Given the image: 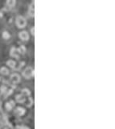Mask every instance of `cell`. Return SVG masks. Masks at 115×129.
<instances>
[{
  "label": "cell",
  "mask_w": 115,
  "mask_h": 129,
  "mask_svg": "<svg viewBox=\"0 0 115 129\" xmlns=\"http://www.w3.org/2000/svg\"><path fill=\"white\" fill-rule=\"evenodd\" d=\"M34 74H35V71H34L33 68L29 66V67H27V68L23 71L22 75L23 77L25 78L26 79H30L34 76Z\"/></svg>",
  "instance_id": "obj_1"
},
{
  "label": "cell",
  "mask_w": 115,
  "mask_h": 129,
  "mask_svg": "<svg viewBox=\"0 0 115 129\" xmlns=\"http://www.w3.org/2000/svg\"><path fill=\"white\" fill-rule=\"evenodd\" d=\"M15 23L19 28H24L27 25V21H26V19L24 16H18L15 19Z\"/></svg>",
  "instance_id": "obj_2"
},
{
  "label": "cell",
  "mask_w": 115,
  "mask_h": 129,
  "mask_svg": "<svg viewBox=\"0 0 115 129\" xmlns=\"http://www.w3.org/2000/svg\"><path fill=\"white\" fill-rule=\"evenodd\" d=\"M10 55L11 56V57L16 58V59H19V57H20V53L18 50V48H15V47H12V48H11Z\"/></svg>",
  "instance_id": "obj_3"
},
{
  "label": "cell",
  "mask_w": 115,
  "mask_h": 129,
  "mask_svg": "<svg viewBox=\"0 0 115 129\" xmlns=\"http://www.w3.org/2000/svg\"><path fill=\"white\" fill-rule=\"evenodd\" d=\"M26 112V110L24 109V107H16L15 111H14V113H15V115H17V116H23L25 114Z\"/></svg>",
  "instance_id": "obj_4"
},
{
  "label": "cell",
  "mask_w": 115,
  "mask_h": 129,
  "mask_svg": "<svg viewBox=\"0 0 115 129\" xmlns=\"http://www.w3.org/2000/svg\"><path fill=\"white\" fill-rule=\"evenodd\" d=\"M19 37L24 41H27L29 40V34L27 31H22L19 33Z\"/></svg>",
  "instance_id": "obj_5"
},
{
  "label": "cell",
  "mask_w": 115,
  "mask_h": 129,
  "mask_svg": "<svg viewBox=\"0 0 115 129\" xmlns=\"http://www.w3.org/2000/svg\"><path fill=\"white\" fill-rule=\"evenodd\" d=\"M15 3H16V2L15 1V0H8V1L6 2V4H5L6 9L11 10V8H13L14 7H15Z\"/></svg>",
  "instance_id": "obj_6"
},
{
  "label": "cell",
  "mask_w": 115,
  "mask_h": 129,
  "mask_svg": "<svg viewBox=\"0 0 115 129\" xmlns=\"http://www.w3.org/2000/svg\"><path fill=\"white\" fill-rule=\"evenodd\" d=\"M15 101L17 102H19V103L24 104L26 102V97H24L23 95H21V94H19V95H17L15 96Z\"/></svg>",
  "instance_id": "obj_7"
},
{
  "label": "cell",
  "mask_w": 115,
  "mask_h": 129,
  "mask_svg": "<svg viewBox=\"0 0 115 129\" xmlns=\"http://www.w3.org/2000/svg\"><path fill=\"white\" fill-rule=\"evenodd\" d=\"M15 107V102L14 100H11L9 102H7L5 105L6 109H7V111H9L12 110Z\"/></svg>",
  "instance_id": "obj_8"
},
{
  "label": "cell",
  "mask_w": 115,
  "mask_h": 129,
  "mask_svg": "<svg viewBox=\"0 0 115 129\" xmlns=\"http://www.w3.org/2000/svg\"><path fill=\"white\" fill-rule=\"evenodd\" d=\"M34 5H35V2H32L29 7V11H28V13H29V15L31 17L35 16V6Z\"/></svg>",
  "instance_id": "obj_9"
},
{
  "label": "cell",
  "mask_w": 115,
  "mask_h": 129,
  "mask_svg": "<svg viewBox=\"0 0 115 129\" xmlns=\"http://www.w3.org/2000/svg\"><path fill=\"white\" fill-rule=\"evenodd\" d=\"M7 124V117H6V115H3L1 119H0V129L2 128L3 127H5Z\"/></svg>",
  "instance_id": "obj_10"
},
{
  "label": "cell",
  "mask_w": 115,
  "mask_h": 129,
  "mask_svg": "<svg viewBox=\"0 0 115 129\" xmlns=\"http://www.w3.org/2000/svg\"><path fill=\"white\" fill-rule=\"evenodd\" d=\"M24 104L27 107H31V106H32V104H33V99H32V98H31V96L30 97H27V98H26V102H25Z\"/></svg>",
  "instance_id": "obj_11"
},
{
  "label": "cell",
  "mask_w": 115,
  "mask_h": 129,
  "mask_svg": "<svg viewBox=\"0 0 115 129\" xmlns=\"http://www.w3.org/2000/svg\"><path fill=\"white\" fill-rule=\"evenodd\" d=\"M21 95H23L24 97H30L31 96V91L29 89H27V88H24V89L21 90Z\"/></svg>",
  "instance_id": "obj_12"
},
{
  "label": "cell",
  "mask_w": 115,
  "mask_h": 129,
  "mask_svg": "<svg viewBox=\"0 0 115 129\" xmlns=\"http://www.w3.org/2000/svg\"><path fill=\"white\" fill-rule=\"evenodd\" d=\"M7 66H9L10 68H11V69H15V65H16V62L14 60H8L7 61Z\"/></svg>",
  "instance_id": "obj_13"
},
{
  "label": "cell",
  "mask_w": 115,
  "mask_h": 129,
  "mask_svg": "<svg viewBox=\"0 0 115 129\" xmlns=\"http://www.w3.org/2000/svg\"><path fill=\"white\" fill-rule=\"evenodd\" d=\"M9 69H8L7 67H2L1 69H0V74L4 75V76H7L9 74Z\"/></svg>",
  "instance_id": "obj_14"
},
{
  "label": "cell",
  "mask_w": 115,
  "mask_h": 129,
  "mask_svg": "<svg viewBox=\"0 0 115 129\" xmlns=\"http://www.w3.org/2000/svg\"><path fill=\"white\" fill-rule=\"evenodd\" d=\"M7 86L3 83L1 86H0V95H3V94L7 91Z\"/></svg>",
  "instance_id": "obj_15"
},
{
  "label": "cell",
  "mask_w": 115,
  "mask_h": 129,
  "mask_svg": "<svg viewBox=\"0 0 115 129\" xmlns=\"http://www.w3.org/2000/svg\"><path fill=\"white\" fill-rule=\"evenodd\" d=\"M12 93H13V89H7V91H6L3 95H3V98L6 99L8 96H10Z\"/></svg>",
  "instance_id": "obj_16"
},
{
  "label": "cell",
  "mask_w": 115,
  "mask_h": 129,
  "mask_svg": "<svg viewBox=\"0 0 115 129\" xmlns=\"http://www.w3.org/2000/svg\"><path fill=\"white\" fill-rule=\"evenodd\" d=\"M24 64H25L24 61H20V62H19V63H16V65H15V69H15V70H19L20 69L22 68L23 66L24 65Z\"/></svg>",
  "instance_id": "obj_17"
},
{
  "label": "cell",
  "mask_w": 115,
  "mask_h": 129,
  "mask_svg": "<svg viewBox=\"0 0 115 129\" xmlns=\"http://www.w3.org/2000/svg\"><path fill=\"white\" fill-rule=\"evenodd\" d=\"M2 36L3 39L5 40H8L9 38L11 37V35L9 34V32H7V31H4L3 32H2Z\"/></svg>",
  "instance_id": "obj_18"
},
{
  "label": "cell",
  "mask_w": 115,
  "mask_h": 129,
  "mask_svg": "<svg viewBox=\"0 0 115 129\" xmlns=\"http://www.w3.org/2000/svg\"><path fill=\"white\" fill-rule=\"evenodd\" d=\"M18 50L20 54H24L26 52V47L24 45H20L18 48Z\"/></svg>",
  "instance_id": "obj_19"
},
{
  "label": "cell",
  "mask_w": 115,
  "mask_h": 129,
  "mask_svg": "<svg viewBox=\"0 0 115 129\" xmlns=\"http://www.w3.org/2000/svg\"><path fill=\"white\" fill-rule=\"evenodd\" d=\"M13 129H30L28 127H26V126H17L15 128Z\"/></svg>",
  "instance_id": "obj_20"
},
{
  "label": "cell",
  "mask_w": 115,
  "mask_h": 129,
  "mask_svg": "<svg viewBox=\"0 0 115 129\" xmlns=\"http://www.w3.org/2000/svg\"><path fill=\"white\" fill-rule=\"evenodd\" d=\"M3 129H13V128H12V126H11V125H10V124H7L4 127Z\"/></svg>",
  "instance_id": "obj_21"
},
{
  "label": "cell",
  "mask_w": 115,
  "mask_h": 129,
  "mask_svg": "<svg viewBox=\"0 0 115 129\" xmlns=\"http://www.w3.org/2000/svg\"><path fill=\"white\" fill-rule=\"evenodd\" d=\"M4 115V114H3V111H2V109H0V119L2 118V116Z\"/></svg>",
  "instance_id": "obj_22"
},
{
  "label": "cell",
  "mask_w": 115,
  "mask_h": 129,
  "mask_svg": "<svg viewBox=\"0 0 115 129\" xmlns=\"http://www.w3.org/2000/svg\"><path fill=\"white\" fill-rule=\"evenodd\" d=\"M31 34H32L33 36H34V35H35V28H34V27H33L32 28H31Z\"/></svg>",
  "instance_id": "obj_23"
},
{
  "label": "cell",
  "mask_w": 115,
  "mask_h": 129,
  "mask_svg": "<svg viewBox=\"0 0 115 129\" xmlns=\"http://www.w3.org/2000/svg\"><path fill=\"white\" fill-rule=\"evenodd\" d=\"M1 107H2V102L0 101V109H1Z\"/></svg>",
  "instance_id": "obj_24"
},
{
  "label": "cell",
  "mask_w": 115,
  "mask_h": 129,
  "mask_svg": "<svg viewBox=\"0 0 115 129\" xmlns=\"http://www.w3.org/2000/svg\"><path fill=\"white\" fill-rule=\"evenodd\" d=\"M0 81H1V78H0Z\"/></svg>",
  "instance_id": "obj_25"
}]
</instances>
